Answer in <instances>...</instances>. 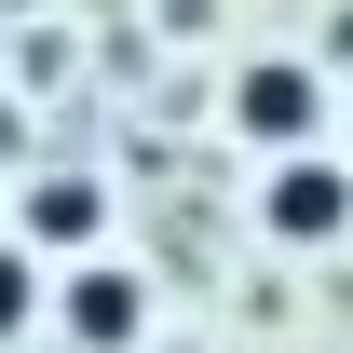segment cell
<instances>
[{
    "instance_id": "cell-5",
    "label": "cell",
    "mask_w": 353,
    "mask_h": 353,
    "mask_svg": "<svg viewBox=\"0 0 353 353\" xmlns=\"http://www.w3.org/2000/svg\"><path fill=\"white\" fill-rule=\"evenodd\" d=\"M0 326H28V259H0Z\"/></svg>"
},
{
    "instance_id": "cell-1",
    "label": "cell",
    "mask_w": 353,
    "mask_h": 353,
    "mask_svg": "<svg viewBox=\"0 0 353 353\" xmlns=\"http://www.w3.org/2000/svg\"><path fill=\"white\" fill-rule=\"evenodd\" d=\"M340 218H353V176L340 163H285L272 176V231H285V245H326Z\"/></svg>"
},
{
    "instance_id": "cell-4",
    "label": "cell",
    "mask_w": 353,
    "mask_h": 353,
    "mask_svg": "<svg viewBox=\"0 0 353 353\" xmlns=\"http://www.w3.org/2000/svg\"><path fill=\"white\" fill-rule=\"evenodd\" d=\"M28 218H41L54 245H82V231H95V190H82V176H68V190H41V204H28Z\"/></svg>"
},
{
    "instance_id": "cell-2",
    "label": "cell",
    "mask_w": 353,
    "mask_h": 353,
    "mask_svg": "<svg viewBox=\"0 0 353 353\" xmlns=\"http://www.w3.org/2000/svg\"><path fill=\"white\" fill-rule=\"evenodd\" d=\"M68 326L82 340H136V272H82L68 285Z\"/></svg>"
},
{
    "instance_id": "cell-3",
    "label": "cell",
    "mask_w": 353,
    "mask_h": 353,
    "mask_svg": "<svg viewBox=\"0 0 353 353\" xmlns=\"http://www.w3.org/2000/svg\"><path fill=\"white\" fill-rule=\"evenodd\" d=\"M312 123V68H259L245 82V136H299Z\"/></svg>"
}]
</instances>
